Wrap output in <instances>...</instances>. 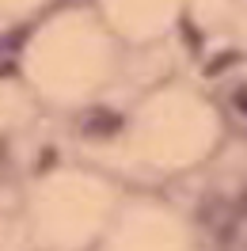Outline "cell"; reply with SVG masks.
Returning <instances> with one entry per match:
<instances>
[{
	"label": "cell",
	"mask_w": 247,
	"mask_h": 251,
	"mask_svg": "<svg viewBox=\"0 0 247 251\" xmlns=\"http://www.w3.org/2000/svg\"><path fill=\"white\" fill-rule=\"evenodd\" d=\"M194 232L190 221L171 209L164 198L145 190H125L107 236L95 251H190Z\"/></svg>",
	"instance_id": "obj_4"
},
{
	"label": "cell",
	"mask_w": 247,
	"mask_h": 251,
	"mask_svg": "<svg viewBox=\"0 0 247 251\" xmlns=\"http://www.w3.org/2000/svg\"><path fill=\"white\" fill-rule=\"evenodd\" d=\"M99 16L122 42H152L179 16V0H99Z\"/></svg>",
	"instance_id": "obj_5"
},
{
	"label": "cell",
	"mask_w": 247,
	"mask_h": 251,
	"mask_svg": "<svg viewBox=\"0 0 247 251\" xmlns=\"http://www.w3.org/2000/svg\"><path fill=\"white\" fill-rule=\"evenodd\" d=\"M122 38L88 8H61L42 19L19 53V76L46 110L80 114L110 88L122 69Z\"/></svg>",
	"instance_id": "obj_2"
},
{
	"label": "cell",
	"mask_w": 247,
	"mask_h": 251,
	"mask_svg": "<svg viewBox=\"0 0 247 251\" xmlns=\"http://www.w3.org/2000/svg\"><path fill=\"white\" fill-rule=\"evenodd\" d=\"M46 0H0V12L8 19H23V16H34Z\"/></svg>",
	"instance_id": "obj_7"
},
{
	"label": "cell",
	"mask_w": 247,
	"mask_h": 251,
	"mask_svg": "<svg viewBox=\"0 0 247 251\" xmlns=\"http://www.w3.org/2000/svg\"><path fill=\"white\" fill-rule=\"evenodd\" d=\"M125 183L92 160L46 164L19 190L31 251H95L125 198Z\"/></svg>",
	"instance_id": "obj_3"
},
{
	"label": "cell",
	"mask_w": 247,
	"mask_h": 251,
	"mask_svg": "<svg viewBox=\"0 0 247 251\" xmlns=\"http://www.w3.org/2000/svg\"><path fill=\"white\" fill-rule=\"evenodd\" d=\"M217 141L209 107L186 88H156L125 114L103 145L88 149V160L114 172L122 183L171 179L198 168Z\"/></svg>",
	"instance_id": "obj_1"
},
{
	"label": "cell",
	"mask_w": 247,
	"mask_h": 251,
	"mask_svg": "<svg viewBox=\"0 0 247 251\" xmlns=\"http://www.w3.org/2000/svg\"><path fill=\"white\" fill-rule=\"evenodd\" d=\"M42 99L19 73H8L0 76V141H12V137H23L31 133L38 118H42Z\"/></svg>",
	"instance_id": "obj_6"
}]
</instances>
